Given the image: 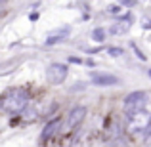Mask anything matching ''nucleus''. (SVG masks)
I'll list each match as a JSON object with an SVG mask.
<instances>
[{"mask_svg": "<svg viewBox=\"0 0 151 147\" xmlns=\"http://www.w3.org/2000/svg\"><path fill=\"white\" fill-rule=\"evenodd\" d=\"M29 107V94L25 90H19L14 88L10 92H6L2 96V109L4 113H10V115H19Z\"/></svg>", "mask_w": 151, "mask_h": 147, "instance_id": "nucleus-1", "label": "nucleus"}, {"mask_svg": "<svg viewBox=\"0 0 151 147\" xmlns=\"http://www.w3.org/2000/svg\"><path fill=\"white\" fill-rule=\"evenodd\" d=\"M151 122V115H147L145 111H138V113H132L126 122V130H128L130 136H140V134H145Z\"/></svg>", "mask_w": 151, "mask_h": 147, "instance_id": "nucleus-2", "label": "nucleus"}, {"mask_svg": "<svg viewBox=\"0 0 151 147\" xmlns=\"http://www.w3.org/2000/svg\"><path fill=\"white\" fill-rule=\"evenodd\" d=\"M147 103V96L145 92L138 90V92H130L124 98V109L130 113H138V111H144V105Z\"/></svg>", "mask_w": 151, "mask_h": 147, "instance_id": "nucleus-3", "label": "nucleus"}, {"mask_svg": "<svg viewBox=\"0 0 151 147\" xmlns=\"http://www.w3.org/2000/svg\"><path fill=\"white\" fill-rule=\"evenodd\" d=\"M67 75H69L67 65H63V63H52L48 69H46V80L50 84H61L67 78Z\"/></svg>", "mask_w": 151, "mask_h": 147, "instance_id": "nucleus-4", "label": "nucleus"}, {"mask_svg": "<svg viewBox=\"0 0 151 147\" xmlns=\"http://www.w3.org/2000/svg\"><path fill=\"white\" fill-rule=\"evenodd\" d=\"M86 107L84 105H75L73 109L69 111V115H67V122H65V128H75V126H78L82 120H84L86 117Z\"/></svg>", "mask_w": 151, "mask_h": 147, "instance_id": "nucleus-5", "label": "nucleus"}, {"mask_svg": "<svg viewBox=\"0 0 151 147\" xmlns=\"http://www.w3.org/2000/svg\"><path fill=\"white\" fill-rule=\"evenodd\" d=\"M59 124H61V118H52V120L46 122V126L40 132V141H48L55 136V132L59 130Z\"/></svg>", "mask_w": 151, "mask_h": 147, "instance_id": "nucleus-6", "label": "nucleus"}, {"mask_svg": "<svg viewBox=\"0 0 151 147\" xmlns=\"http://www.w3.org/2000/svg\"><path fill=\"white\" fill-rule=\"evenodd\" d=\"M92 84L96 86H115L119 84V78L115 75H109V73H96L92 77Z\"/></svg>", "mask_w": 151, "mask_h": 147, "instance_id": "nucleus-7", "label": "nucleus"}, {"mask_svg": "<svg viewBox=\"0 0 151 147\" xmlns=\"http://www.w3.org/2000/svg\"><path fill=\"white\" fill-rule=\"evenodd\" d=\"M67 34H69V31L65 29V31H63V33H58V34H54V37H48V38H46V42H44V44H46V46H54L55 42L63 40V38H65Z\"/></svg>", "mask_w": 151, "mask_h": 147, "instance_id": "nucleus-8", "label": "nucleus"}, {"mask_svg": "<svg viewBox=\"0 0 151 147\" xmlns=\"http://www.w3.org/2000/svg\"><path fill=\"white\" fill-rule=\"evenodd\" d=\"M37 117H38V113H37V109H35V105L27 107V109L23 111V118H25V120H35Z\"/></svg>", "mask_w": 151, "mask_h": 147, "instance_id": "nucleus-9", "label": "nucleus"}, {"mask_svg": "<svg viewBox=\"0 0 151 147\" xmlns=\"http://www.w3.org/2000/svg\"><path fill=\"white\" fill-rule=\"evenodd\" d=\"M92 40L103 42V40H105V31H103V29H94L92 31Z\"/></svg>", "mask_w": 151, "mask_h": 147, "instance_id": "nucleus-10", "label": "nucleus"}, {"mask_svg": "<svg viewBox=\"0 0 151 147\" xmlns=\"http://www.w3.org/2000/svg\"><path fill=\"white\" fill-rule=\"evenodd\" d=\"M144 141H145V145H147V147H151V122H149L147 130H145V134H144Z\"/></svg>", "mask_w": 151, "mask_h": 147, "instance_id": "nucleus-11", "label": "nucleus"}, {"mask_svg": "<svg viewBox=\"0 0 151 147\" xmlns=\"http://www.w3.org/2000/svg\"><path fill=\"white\" fill-rule=\"evenodd\" d=\"M132 50H134V54H136L138 57H140V61H145V55H144V52H142L140 48H138V46L134 44V42H132Z\"/></svg>", "mask_w": 151, "mask_h": 147, "instance_id": "nucleus-12", "label": "nucleus"}, {"mask_svg": "<svg viewBox=\"0 0 151 147\" xmlns=\"http://www.w3.org/2000/svg\"><path fill=\"white\" fill-rule=\"evenodd\" d=\"M126 29H128V25H117V27H113V31H111V33H113V34L126 33Z\"/></svg>", "mask_w": 151, "mask_h": 147, "instance_id": "nucleus-13", "label": "nucleus"}, {"mask_svg": "<svg viewBox=\"0 0 151 147\" xmlns=\"http://www.w3.org/2000/svg\"><path fill=\"white\" fill-rule=\"evenodd\" d=\"M107 52H109L111 55H122V50L121 48H109Z\"/></svg>", "mask_w": 151, "mask_h": 147, "instance_id": "nucleus-14", "label": "nucleus"}, {"mask_svg": "<svg viewBox=\"0 0 151 147\" xmlns=\"http://www.w3.org/2000/svg\"><path fill=\"white\" fill-rule=\"evenodd\" d=\"M69 63H77V65H81L82 59H78V57H69Z\"/></svg>", "mask_w": 151, "mask_h": 147, "instance_id": "nucleus-15", "label": "nucleus"}, {"mask_svg": "<svg viewBox=\"0 0 151 147\" xmlns=\"http://www.w3.org/2000/svg\"><path fill=\"white\" fill-rule=\"evenodd\" d=\"M149 77H151V69H149Z\"/></svg>", "mask_w": 151, "mask_h": 147, "instance_id": "nucleus-16", "label": "nucleus"}]
</instances>
